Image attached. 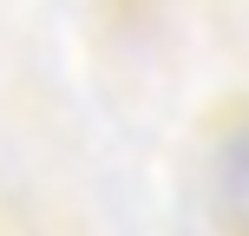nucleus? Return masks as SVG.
<instances>
[{
	"label": "nucleus",
	"mask_w": 249,
	"mask_h": 236,
	"mask_svg": "<svg viewBox=\"0 0 249 236\" xmlns=\"http://www.w3.org/2000/svg\"><path fill=\"white\" fill-rule=\"evenodd\" d=\"M210 171H216V203H223L230 230L249 236V112H236L210 145Z\"/></svg>",
	"instance_id": "1"
}]
</instances>
